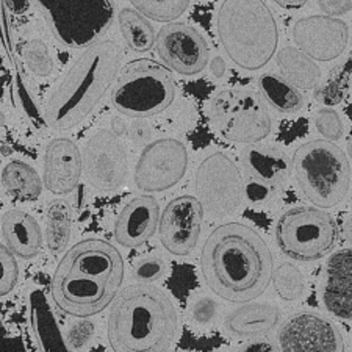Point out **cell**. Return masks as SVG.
I'll use <instances>...</instances> for the list:
<instances>
[{
  "instance_id": "obj_1",
  "label": "cell",
  "mask_w": 352,
  "mask_h": 352,
  "mask_svg": "<svg viewBox=\"0 0 352 352\" xmlns=\"http://www.w3.org/2000/svg\"><path fill=\"white\" fill-rule=\"evenodd\" d=\"M201 274L218 298L246 304L265 293L274 274L268 244L257 230L240 223L217 227L201 254Z\"/></svg>"
},
{
  "instance_id": "obj_2",
  "label": "cell",
  "mask_w": 352,
  "mask_h": 352,
  "mask_svg": "<svg viewBox=\"0 0 352 352\" xmlns=\"http://www.w3.org/2000/svg\"><path fill=\"white\" fill-rule=\"evenodd\" d=\"M122 280L121 252L102 238H87L60 260L50 280V296L63 314L88 318L113 304Z\"/></svg>"
},
{
  "instance_id": "obj_3",
  "label": "cell",
  "mask_w": 352,
  "mask_h": 352,
  "mask_svg": "<svg viewBox=\"0 0 352 352\" xmlns=\"http://www.w3.org/2000/svg\"><path fill=\"white\" fill-rule=\"evenodd\" d=\"M122 61L121 45L111 39H100L85 47L47 96L44 107L45 124L63 132L83 122L116 83Z\"/></svg>"
},
{
  "instance_id": "obj_4",
  "label": "cell",
  "mask_w": 352,
  "mask_h": 352,
  "mask_svg": "<svg viewBox=\"0 0 352 352\" xmlns=\"http://www.w3.org/2000/svg\"><path fill=\"white\" fill-rule=\"evenodd\" d=\"M179 318L171 299L151 283L119 293L109 316V342L118 352H160L173 344Z\"/></svg>"
},
{
  "instance_id": "obj_5",
  "label": "cell",
  "mask_w": 352,
  "mask_h": 352,
  "mask_svg": "<svg viewBox=\"0 0 352 352\" xmlns=\"http://www.w3.org/2000/svg\"><path fill=\"white\" fill-rule=\"evenodd\" d=\"M217 33L226 55L244 71L262 69L279 47V25L265 0H223Z\"/></svg>"
},
{
  "instance_id": "obj_6",
  "label": "cell",
  "mask_w": 352,
  "mask_h": 352,
  "mask_svg": "<svg viewBox=\"0 0 352 352\" xmlns=\"http://www.w3.org/2000/svg\"><path fill=\"white\" fill-rule=\"evenodd\" d=\"M293 169L300 192L320 208L338 206L351 186V164L340 147L329 140L300 144L293 157Z\"/></svg>"
},
{
  "instance_id": "obj_7",
  "label": "cell",
  "mask_w": 352,
  "mask_h": 352,
  "mask_svg": "<svg viewBox=\"0 0 352 352\" xmlns=\"http://www.w3.org/2000/svg\"><path fill=\"white\" fill-rule=\"evenodd\" d=\"M111 105L129 118L160 115L175 99V83L166 67L154 60H133L119 74L111 89Z\"/></svg>"
},
{
  "instance_id": "obj_8",
  "label": "cell",
  "mask_w": 352,
  "mask_h": 352,
  "mask_svg": "<svg viewBox=\"0 0 352 352\" xmlns=\"http://www.w3.org/2000/svg\"><path fill=\"white\" fill-rule=\"evenodd\" d=\"M61 45L85 49L100 41L115 21L111 0H32Z\"/></svg>"
},
{
  "instance_id": "obj_9",
  "label": "cell",
  "mask_w": 352,
  "mask_h": 352,
  "mask_svg": "<svg viewBox=\"0 0 352 352\" xmlns=\"http://www.w3.org/2000/svg\"><path fill=\"white\" fill-rule=\"evenodd\" d=\"M208 118L214 132L232 143H260L272 130L266 100L254 91H219L210 100Z\"/></svg>"
},
{
  "instance_id": "obj_10",
  "label": "cell",
  "mask_w": 352,
  "mask_h": 352,
  "mask_svg": "<svg viewBox=\"0 0 352 352\" xmlns=\"http://www.w3.org/2000/svg\"><path fill=\"white\" fill-rule=\"evenodd\" d=\"M276 243L288 258L315 262L329 254L337 241L333 218L320 207H294L277 219Z\"/></svg>"
},
{
  "instance_id": "obj_11",
  "label": "cell",
  "mask_w": 352,
  "mask_h": 352,
  "mask_svg": "<svg viewBox=\"0 0 352 352\" xmlns=\"http://www.w3.org/2000/svg\"><path fill=\"white\" fill-rule=\"evenodd\" d=\"M195 186L199 201L213 218H226L235 213L244 197L240 168L223 152L204 158L196 171Z\"/></svg>"
},
{
  "instance_id": "obj_12",
  "label": "cell",
  "mask_w": 352,
  "mask_h": 352,
  "mask_svg": "<svg viewBox=\"0 0 352 352\" xmlns=\"http://www.w3.org/2000/svg\"><path fill=\"white\" fill-rule=\"evenodd\" d=\"M188 151L175 138H160L147 144L136 162L135 185L146 192H163L184 179Z\"/></svg>"
},
{
  "instance_id": "obj_13",
  "label": "cell",
  "mask_w": 352,
  "mask_h": 352,
  "mask_svg": "<svg viewBox=\"0 0 352 352\" xmlns=\"http://www.w3.org/2000/svg\"><path fill=\"white\" fill-rule=\"evenodd\" d=\"M83 175L94 190L113 192L126 184L129 157L118 135L99 130L83 146Z\"/></svg>"
},
{
  "instance_id": "obj_14",
  "label": "cell",
  "mask_w": 352,
  "mask_h": 352,
  "mask_svg": "<svg viewBox=\"0 0 352 352\" xmlns=\"http://www.w3.org/2000/svg\"><path fill=\"white\" fill-rule=\"evenodd\" d=\"M155 44L160 60L180 76H197L208 65L210 49L206 38L185 22L163 25Z\"/></svg>"
},
{
  "instance_id": "obj_15",
  "label": "cell",
  "mask_w": 352,
  "mask_h": 352,
  "mask_svg": "<svg viewBox=\"0 0 352 352\" xmlns=\"http://www.w3.org/2000/svg\"><path fill=\"white\" fill-rule=\"evenodd\" d=\"M204 212L206 208L199 197L190 195L175 197L164 207L158 235L169 254L184 257L195 251L201 236Z\"/></svg>"
},
{
  "instance_id": "obj_16",
  "label": "cell",
  "mask_w": 352,
  "mask_h": 352,
  "mask_svg": "<svg viewBox=\"0 0 352 352\" xmlns=\"http://www.w3.org/2000/svg\"><path fill=\"white\" fill-rule=\"evenodd\" d=\"M296 47L316 61H332L348 47L349 27L344 21L329 14L299 19L293 27Z\"/></svg>"
},
{
  "instance_id": "obj_17",
  "label": "cell",
  "mask_w": 352,
  "mask_h": 352,
  "mask_svg": "<svg viewBox=\"0 0 352 352\" xmlns=\"http://www.w3.org/2000/svg\"><path fill=\"white\" fill-rule=\"evenodd\" d=\"M279 346L287 352H338L344 349L342 333L326 318L298 314L279 331Z\"/></svg>"
},
{
  "instance_id": "obj_18",
  "label": "cell",
  "mask_w": 352,
  "mask_h": 352,
  "mask_svg": "<svg viewBox=\"0 0 352 352\" xmlns=\"http://www.w3.org/2000/svg\"><path fill=\"white\" fill-rule=\"evenodd\" d=\"M83 175V155L69 138H55L44 152V188L55 196L69 195Z\"/></svg>"
},
{
  "instance_id": "obj_19",
  "label": "cell",
  "mask_w": 352,
  "mask_h": 352,
  "mask_svg": "<svg viewBox=\"0 0 352 352\" xmlns=\"http://www.w3.org/2000/svg\"><path fill=\"white\" fill-rule=\"evenodd\" d=\"M160 207L154 196H136L119 212L113 227L118 244L136 249L151 240L160 224Z\"/></svg>"
},
{
  "instance_id": "obj_20",
  "label": "cell",
  "mask_w": 352,
  "mask_h": 352,
  "mask_svg": "<svg viewBox=\"0 0 352 352\" xmlns=\"http://www.w3.org/2000/svg\"><path fill=\"white\" fill-rule=\"evenodd\" d=\"M322 302L331 315L352 320V249H343L329 257Z\"/></svg>"
},
{
  "instance_id": "obj_21",
  "label": "cell",
  "mask_w": 352,
  "mask_h": 352,
  "mask_svg": "<svg viewBox=\"0 0 352 352\" xmlns=\"http://www.w3.org/2000/svg\"><path fill=\"white\" fill-rule=\"evenodd\" d=\"M243 164L249 179L277 191L289 177L293 162L280 147L252 143L243 152Z\"/></svg>"
},
{
  "instance_id": "obj_22",
  "label": "cell",
  "mask_w": 352,
  "mask_h": 352,
  "mask_svg": "<svg viewBox=\"0 0 352 352\" xmlns=\"http://www.w3.org/2000/svg\"><path fill=\"white\" fill-rule=\"evenodd\" d=\"M2 238L19 258L36 257L43 248V232L38 221L25 210H10L2 217Z\"/></svg>"
},
{
  "instance_id": "obj_23",
  "label": "cell",
  "mask_w": 352,
  "mask_h": 352,
  "mask_svg": "<svg viewBox=\"0 0 352 352\" xmlns=\"http://www.w3.org/2000/svg\"><path fill=\"white\" fill-rule=\"evenodd\" d=\"M28 316L30 327L35 337L38 348L45 352H65L67 349L66 340L56 324L55 315L50 307V302L43 289L32 288L27 296Z\"/></svg>"
},
{
  "instance_id": "obj_24",
  "label": "cell",
  "mask_w": 352,
  "mask_h": 352,
  "mask_svg": "<svg viewBox=\"0 0 352 352\" xmlns=\"http://www.w3.org/2000/svg\"><path fill=\"white\" fill-rule=\"evenodd\" d=\"M280 310L270 304H246L226 316L224 327L236 338H257L279 324Z\"/></svg>"
},
{
  "instance_id": "obj_25",
  "label": "cell",
  "mask_w": 352,
  "mask_h": 352,
  "mask_svg": "<svg viewBox=\"0 0 352 352\" xmlns=\"http://www.w3.org/2000/svg\"><path fill=\"white\" fill-rule=\"evenodd\" d=\"M276 60L280 76L299 89H314L321 80V69L316 65V60L302 52L299 47L287 45L276 54Z\"/></svg>"
},
{
  "instance_id": "obj_26",
  "label": "cell",
  "mask_w": 352,
  "mask_h": 352,
  "mask_svg": "<svg viewBox=\"0 0 352 352\" xmlns=\"http://www.w3.org/2000/svg\"><path fill=\"white\" fill-rule=\"evenodd\" d=\"M2 182L8 195L22 202H33L41 196L44 182L30 164L22 160H11L5 164Z\"/></svg>"
},
{
  "instance_id": "obj_27",
  "label": "cell",
  "mask_w": 352,
  "mask_h": 352,
  "mask_svg": "<svg viewBox=\"0 0 352 352\" xmlns=\"http://www.w3.org/2000/svg\"><path fill=\"white\" fill-rule=\"evenodd\" d=\"M258 89L266 104L280 113H298L305 104L300 89L287 78L276 74H262L258 77Z\"/></svg>"
},
{
  "instance_id": "obj_28",
  "label": "cell",
  "mask_w": 352,
  "mask_h": 352,
  "mask_svg": "<svg viewBox=\"0 0 352 352\" xmlns=\"http://www.w3.org/2000/svg\"><path fill=\"white\" fill-rule=\"evenodd\" d=\"M118 24L127 47L136 54H146L157 43V33L149 18L136 8H122L118 14Z\"/></svg>"
},
{
  "instance_id": "obj_29",
  "label": "cell",
  "mask_w": 352,
  "mask_h": 352,
  "mask_svg": "<svg viewBox=\"0 0 352 352\" xmlns=\"http://www.w3.org/2000/svg\"><path fill=\"white\" fill-rule=\"evenodd\" d=\"M72 217L71 207L65 199H55L49 204L45 213V246L52 255L66 251L71 240Z\"/></svg>"
},
{
  "instance_id": "obj_30",
  "label": "cell",
  "mask_w": 352,
  "mask_h": 352,
  "mask_svg": "<svg viewBox=\"0 0 352 352\" xmlns=\"http://www.w3.org/2000/svg\"><path fill=\"white\" fill-rule=\"evenodd\" d=\"M272 285H274L276 293L279 294L280 299L293 302V300L302 298L305 279L296 265L285 262L272 274Z\"/></svg>"
},
{
  "instance_id": "obj_31",
  "label": "cell",
  "mask_w": 352,
  "mask_h": 352,
  "mask_svg": "<svg viewBox=\"0 0 352 352\" xmlns=\"http://www.w3.org/2000/svg\"><path fill=\"white\" fill-rule=\"evenodd\" d=\"M146 18L157 22H173L179 19L190 7L191 0H129Z\"/></svg>"
},
{
  "instance_id": "obj_32",
  "label": "cell",
  "mask_w": 352,
  "mask_h": 352,
  "mask_svg": "<svg viewBox=\"0 0 352 352\" xmlns=\"http://www.w3.org/2000/svg\"><path fill=\"white\" fill-rule=\"evenodd\" d=\"M22 58L33 76L39 78L50 77L55 71V61L47 44L41 39H30L22 47Z\"/></svg>"
},
{
  "instance_id": "obj_33",
  "label": "cell",
  "mask_w": 352,
  "mask_h": 352,
  "mask_svg": "<svg viewBox=\"0 0 352 352\" xmlns=\"http://www.w3.org/2000/svg\"><path fill=\"white\" fill-rule=\"evenodd\" d=\"M314 122L318 132L329 141H338L344 133L343 119L333 109H321L315 113Z\"/></svg>"
},
{
  "instance_id": "obj_34",
  "label": "cell",
  "mask_w": 352,
  "mask_h": 352,
  "mask_svg": "<svg viewBox=\"0 0 352 352\" xmlns=\"http://www.w3.org/2000/svg\"><path fill=\"white\" fill-rule=\"evenodd\" d=\"M0 260H2V283H0V294L7 296L16 287L19 279V266L16 262V255L13 251L3 243L0 248Z\"/></svg>"
},
{
  "instance_id": "obj_35",
  "label": "cell",
  "mask_w": 352,
  "mask_h": 352,
  "mask_svg": "<svg viewBox=\"0 0 352 352\" xmlns=\"http://www.w3.org/2000/svg\"><path fill=\"white\" fill-rule=\"evenodd\" d=\"M168 266L160 257H146L135 265L133 277L140 283H154L166 274Z\"/></svg>"
},
{
  "instance_id": "obj_36",
  "label": "cell",
  "mask_w": 352,
  "mask_h": 352,
  "mask_svg": "<svg viewBox=\"0 0 352 352\" xmlns=\"http://www.w3.org/2000/svg\"><path fill=\"white\" fill-rule=\"evenodd\" d=\"M94 337V324L85 318H78V321L72 322L67 331L66 344L69 351H80L87 346Z\"/></svg>"
},
{
  "instance_id": "obj_37",
  "label": "cell",
  "mask_w": 352,
  "mask_h": 352,
  "mask_svg": "<svg viewBox=\"0 0 352 352\" xmlns=\"http://www.w3.org/2000/svg\"><path fill=\"white\" fill-rule=\"evenodd\" d=\"M218 314V304L217 300L207 296L197 298L196 302L192 304V320H195L197 324H210Z\"/></svg>"
},
{
  "instance_id": "obj_38",
  "label": "cell",
  "mask_w": 352,
  "mask_h": 352,
  "mask_svg": "<svg viewBox=\"0 0 352 352\" xmlns=\"http://www.w3.org/2000/svg\"><path fill=\"white\" fill-rule=\"evenodd\" d=\"M276 190L270 188V186L258 184V182H254L249 179L248 184L244 185V196L249 202H254V204H258V202H265L271 199L272 196L276 195Z\"/></svg>"
},
{
  "instance_id": "obj_39",
  "label": "cell",
  "mask_w": 352,
  "mask_h": 352,
  "mask_svg": "<svg viewBox=\"0 0 352 352\" xmlns=\"http://www.w3.org/2000/svg\"><path fill=\"white\" fill-rule=\"evenodd\" d=\"M318 7L324 14L340 18L352 10V0H318Z\"/></svg>"
},
{
  "instance_id": "obj_40",
  "label": "cell",
  "mask_w": 352,
  "mask_h": 352,
  "mask_svg": "<svg viewBox=\"0 0 352 352\" xmlns=\"http://www.w3.org/2000/svg\"><path fill=\"white\" fill-rule=\"evenodd\" d=\"M3 3L11 13L21 16V14H25L28 8H30L32 0H3Z\"/></svg>"
},
{
  "instance_id": "obj_41",
  "label": "cell",
  "mask_w": 352,
  "mask_h": 352,
  "mask_svg": "<svg viewBox=\"0 0 352 352\" xmlns=\"http://www.w3.org/2000/svg\"><path fill=\"white\" fill-rule=\"evenodd\" d=\"M210 71H212L213 77L221 78L226 74V61L221 58V56H214V58L210 61Z\"/></svg>"
},
{
  "instance_id": "obj_42",
  "label": "cell",
  "mask_w": 352,
  "mask_h": 352,
  "mask_svg": "<svg viewBox=\"0 0 352 352\" xmlns=\"http://www.w3.org/2000/svg\"><path fill=\"white\" fill-rule=\"evenodd\" d=\"M272 2L279 5L282 8H287V10H296L304 7L305 3L309 2V0H272Z\"/></svg>"
},
{
  "instance_id": "obj_43",
  "label": "cell",
  "mask_w": 352,
  "mask_h": 352,
  "mask_svg": "<svg viewBox=\"0 0 352 352\" xmlns=\"http://www.w3.org/2000/svg\"><path fill=\"white\" fill-rule=\"evenodd\" d=\"M244 351H276L274 344H271L270 342H254L251 344H248Z\"/></svg>"
},
{
  "instance_id": "obj_44",
  "label": "cell",
  "mask_w": 352,
  "mask_h": 352,
  "mask_svg": "<svg viewBox=\"0 0 352 352\" xmlns=\"http://www.w3.org/2000/svg\"><path fill=\"white\" fill-rule=\"evenodd\" d=\"M343 235L349 244H352V218H349L343 224Z\"/></svg>"
},
{
  "instance_id": "obj_45",
  "label": "cell",
  "mask_w": 352,
  "mask_h": 352,
  "mask_svg": "<svg viewBox=\"0 0 352 352\" xmlns=\"http://www.w3.org/2000/svg\"><path fill=\"white\" fill-rule=\"evenodd\" d=\"M348 155L352 160V138H349V141H348Z\"/></svg>"
}]
</instances>
